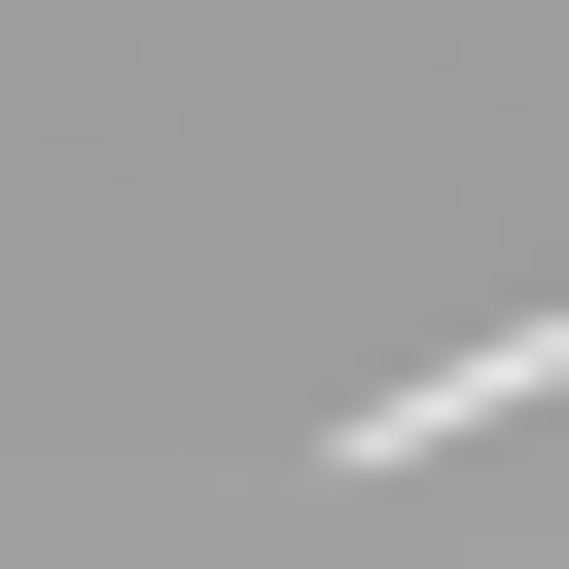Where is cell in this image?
I'll return each instance as SVG.
<instances>
[{
	"mask_svg": "<svg viewBox=\"0 0 569 569\" xmlns=\"http://www.w3.org/2000/svg\"><path fill=\"white\" fill-rule=\"evenodd\" d=\"M533 391H569V320H462V356H391L320 462H462V427H533Z\"/></svg>",
	"mask_w": 569,
	"mask_h": 569,
	"instance_id": "1",
	"label": "cell"
}]
</instances>
